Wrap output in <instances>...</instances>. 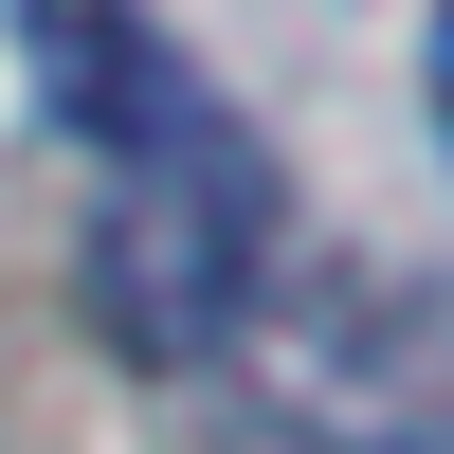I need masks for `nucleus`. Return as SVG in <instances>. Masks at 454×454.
<instances>
[{"mask_svg": "<svg viewBox=\"0 0 454 454\" xmlns=\"http://www.w3.org/2000/svg\"><path fill=\"white\" fill-rule=\"evenodd\" d=\"M218 382L273 454H454V273L273 237L218 327Z\"/></svg>", "mask_w": 454, "mask_h": 454, "instance_id": "1", "label": "nucleus"}, {"mask_svg": "<svg viewBox=\"0 0 454 454\" xmlns=\"http://www.w3.org/2000/svg\"><path fill=\"white\" fill-rule=\"evenodd\" d=\"M254 254H273V182H254L237 109L200 91L164 145H128L109 200H91V327H109L128 364H218Z\"/></svg>", "mask_w": 454, "mask_h": 454, "instance_id": "2", "label": "nucleus"}, {"mask_svg": "<svg viewBox=\"0 0 454 454\" xmlns=\"http://www.w3.org/2000/svg\"><path fill=\"white\" fill-rule=\"evenodd\" d=\"M19 55H36V109H55L91 164H128V145H164L182 109H200V73H182V36L145 19V0H19Z\"/></svg>", "mask_w": 454, "mask_h": 454, "instance_id": "3", "label": "nucleus"}, {"mask_svg": "<svg viewBox=\"0 0 454 454\" xmlns=\"http://www.w3.org/2000/svg\"><path fill=\"white\" fill-rule=\"evenodd\" d=\"M436 109H454V0H436Z\"/></svg>", "mask_w": 454, "mask_h": 454, "instance_id": "4", "label": "nucleus"}]
</instances>
